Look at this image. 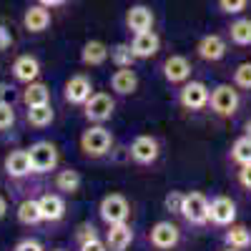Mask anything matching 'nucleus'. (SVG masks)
Returning a JSON list of instances; mask_svg holds the SVG:
<instances>
[{
    "label": "nucleus",
    "mask_w": 251,
    "mask_h": 251,
    "mask_svg": "<svg viewBox=\"0 0 251 251\" xmlns=\"http://www.w3.org/2000/svg\"><path fill=\"white\" fill-rule=\"evenodd\" d=\"M239 106H241V96L234 83H221L211 91V98H208V108L216 118H234L239 113Z\"/></svg>",
    "instance_id": "1"
},
{
    "label": "nucleus",
    "mask_w": 251,
    "mask_h": 251,
    "mask_svg": "<svg viewBox=\"0 0 251 251\" xmlns=\"http://www.w3.org/2000/svg\"><path fill=\"white\" fill-rule=\"evenodd\" d=\"M28 158H30L33 174H50V171L58 169L60 153H58L55 143H50V141H35V143H30V149H28Z\"/></svg>",
    "instance_id": "2"
},
{
    "label": "nucleus",
    "mask_w": 251,
    "mask_h": 251,
    "mask_svg": "<svg viewBox=\"0 0 251 251\" xmlns=\"http://www.w3.org/2000/svg\"><path fill=\"white\" fill-rule=\"evenodd\" d=\"M111 146H113V136H111L108 128H103L100 123L91 126V128H86L80 133V151L91 158L106 156L111 151Z\"/></svg>",
    "instance_id": "3"
},
{
    "label": "nucleus",
    "mask_w": 251,
    "mask_h": 251,
    "mask_svg": "<svg viewBox=\"0 0 251 251\" xmlns=\"http://www.w3.org/2000/svg\"><path fill=\"white\" fill-rule=\"evenodd\" d=\"M98 214H100V219H103L106 226L123 224L131 216V203L123 194H108V196H103V201L98 206Z\"/></svg>",
    "instance_id": "4"
},
{
    "label": "nucleus",
    "mask_w": 251,
    "mask_h": 251,
    "mask_svg": "<svg viewBox=\"0 0 251 251\" xmlns=\"http://www.w3.org/2000/svg\"><path fill=\"white\" fill-rule=\"evenodd\" d=\"M208 98H211V91H208L206 83L201 80H186L183 88L178 91V103L186 111H203L208 108Z\"/></svg>",
    "instance_id": "5"
},
{
    "label": "nucleus",
    "mask_w": 251,
    "mask_h": 251,
    "mask_svg": "<svg viewBox=\"0 0 251 251\" xmlns=\"http://www.w3.org/2000/svg\"><path fill=\"white\" fill-rule=\"evenodd\" d=\"M181 216L191 226H206L208 224V199L201 191H191L183 196V208Z\"/></svg>",
    "instance_id": "6"
},
{
    "label": "nucleus",
    "mask_w": 251,
    "mask_h": 251,
    "mask_svg": "<svg viewBox=\"0 0 251 251\" xmlns=\"http://www.w3.org/2000/svg\"><path fill=\"white\" fill-rule=\"evenodd\" d=\"M236 221V201L231 196H214L208 201V224L226 228Z\"/></svg>",
    "instance_id": "7"
},
{
    "label": "nucleus",
    "mask_w": 251,
    "mask_h": 251,
    "mask_svg": "<svg viewBox=\"0 0 251 251\" xmlns=\"http://www.w3.org/2000/svg\"><path fill=\"white\" fill-rule=\"evenodd\" d=\"M149 241H151V246L158 249V251H171V249L178 246V241H181V228H178L174 221H158V224L151 226Z\"/></svg>",
    "instance_id": "8"
},
{
    "label": "nucleus",
    "mask_w": 251,
    "mask_h": 251,
    "mask_svg": "<svg viewBox=\"0 0 251 251\" xmlns=\"http://www.w3.org/2000/svg\"><path fill=\"white\" fill-rule=\"evenodd\" d=\"M116 111V100L108 93H93L86 103H83V116L91 123H106Z\"/></svg>",
    "instance_id": "9"
},
{
    "label": "nucleus",
    "mask_w": 251,
    "mask_h": 251,
    "mask_svg": "<svg viewBox=\"0 0 251 251\" xmlns=\"http://www.w3.org/2000/svg\"><path fill=\"white\" fill-rule=\"evenodd\" d=\"M93 96V83L88 75L83 73H75L66 80V88H63V98H66V103H71V106H83L88 98Z\"/></svg>",
    "instance_id": "10"
},
{
    "label": "nucleus",
    "mask_w": 251,
    "mask_h": 251,
    "mask_svg": "<svg viewBox=\"0 0 251 251\" xmlns=\"http://www.w3.org/2000/svg\"><path fill=\"white\" fill-rule=\"evenodd\" d=\"M128 153H131L133 163L151 166V163H156V158L161 153V146H158V141L153 136H136L133 143H131V149H128Z\"/></svg>",
    "instance_id": "11"
},
{
    "label": "nucleus",
    "mask_w": 251,
    "mask_h": 251,
    "mask_svg": "<svg viewBox=\"0 0 251 251\" xmlns=\"http://www.w3.org/2000/svg\"><path fill=\"white\" fill-rule=\"evenodd\" d=\"M196 53H199V58L206 60V63H219V60L226 58V53H228V43H226V38H224V35H219V33H208V35H203L199 43H196Z\"/></svg>",
    "instance_id": "12"
},
{
    "label": "nucleus",
    "mask_w": 251,
    "mask_h": 251,
    "mask_svg": "<svg viewBox=\"0 0 251 251\" xmlns=\"http://www.w3.org/2000/svg\"><path fill=\"white\" fill-rule=\"evenodd\" d=\"M191 60L183 55H169L163 60V78L171 83V86H183L186 80H191Z\"/></svg>",
    "instance_id": "13"
},
{
    "label": "nucleus",
    "mask_w": 251,
    "mask_h": 251,
    "mask_svg": "<svg viewBox=\"0 0 251 251\" xmlns=\"http://www.w3.org/2000/svg\"><path fill=\"white\" fill-rule=\"evenodd\" d=\"M131 50L136 55V60H146V58H153L161 50V38L156 35V30H143V33H133L131 40Z\"/></svg>",
    "instance_id": "14"
},
{
    "label": "nucleus",
    "mask_w": 251,
    "mask_h": 251,
    "mask_svg": "<svg viewBox=\"0 0 251 251\" xmlns=\"http://www.w3.org/2000/svg\"><path fill=\"white\" fill-rule=\"evenodd\" d=\"M3 169H5V174H8L10 178H25V176H30L33 169H30L28 149H15V151H10V153L5 156V161H3Z\"/></svg>",
    "instance_id": "15"
},
{
    "label": "nucleus",
    "mask_w": 251,
    "mask_h": 251,
    "mask_svg": "<svg viewBox=\"0 0 251 251\" xmlns=\"http://www.w3.org/2000/svg\"><path fill=\"white\" fill-rule=\"evenodd\" d=\"M13 78L18 80V83H33V80H38V75H40V63H38V58L35 55H18L15 60H13Z\"/></svg>",
    "instance_id": "16"
},
{
    "label": "nucleus",
    "mask_w": 251,
    "mask_h": 251,
    "mask_svg": "<svg viewBox=\"0 0 251 251\" xmlns=\"http://www.w3.org/2000/svg\"><path fill=\"white\" fill-rule=\"evenodd\" d=\"M126 28L133 33H143L153 28V10L149 5H131L126 13Z\"/></svg>",
    "instance_id": "17"
},
{
    "label": "nucleus",
    "mask_w": 251,
    "mask_h": 251,
    "mask_svg": "<svg viewBox=\"0 0 251 251\" xmlns=\"http://www.w3.org/2000/svg\"><path fill=\"white\" fill-rule=\"evenodd\" d=\"M131 241H133V228L128 226V221L108 226V231H106V246H108V251H126V249L131 246Z\"/></svg>",
    "instance_id": "18"
},
{
    "label": "nucleus",
    "mask_w": 251,
    "mask_h": 251,
    "mask_svg": "<svg viewBox=\"0 0 251 251\" xmlns=\"http://www.w3.org/2000/svg\"><path fill=\"white\" fill-rule=\"evenodd\" d=\"M48 25H50V8H46V5H30L28 10H25V15H23V28L28 30V33H43V30H48Z\"/></svg>",
    "instance_id": "19"
},
{
    "label": "nucleus",
    "mask_w": 251,
    "mask_h": 251,
    "mask_svg": "<svg viewBox=\"0 0 251 251\" xmlns=\"http://www.w3.org/2000/svg\"><path fill=\"white\" fill-rule=\"evenodd\" d=\"M108 58H111V48L103 43V40H88L80 50V63L83 66H91V68L103 66Z\"/></svg>",
    "instance_id": "20"
},
{
    "label": "nucleus",
    "mask_w": 251,
    "mask_h": 251,
    "mask_svg": "<svg viewBox=\"0 0 251 251\" xmlns=\"http://www.w3.org/2000/svg\"><path fill=\"white\" fill-rule=\"evenodd\" d=\"M138 88V75L133 68H118L111 75V91L118 96H131Z\"/></svg>",
    "instance_id": "21"
},
{
    "label": "nucleus",
    "mask_w": 251,
    "mask_h": 251,
    "mask_svg": "<svg viewBox=\"0 0 251 251\" xmlns=\"http://www.w3.org/2000/svg\"><path fill=\"white\" fill-rule=\"evenodd\" d=\"M224 244H226L228 249H239V251L251 249V228L234 221L231 226H226V231H224Z\"/></svg>",
    "instance_id": "22"
},
{
    "label": "nucleus",
    "mask_w": 251,
    "mask_h": 251,
    "mask_svg": "<svg viewBox=\"0 0 251 251\" xmlns=\"http://www.w3.org/2000/svg\"><path fill=\"white\" fill-rule=\"evenodd\" d=\"M40 214H43V221H60L66 216V201H63L58 194H43L38 199Z\"/></svg>",
    "instance_id": "23"
},
{
    "label": "nucleus",
    "mask_w": 251,
    "mask_h": 251,
    "mask_svg": "<svg viewBox=\"0 0 251 251\" xmlns=\"http://www.w3.org/2000/svg\"><path fill=\"white\" fill-rule=\"evenodd\" d=\"M228 33V40L239 48H249L251 46V18H236L228 23L226 28Z\"/></svg>",
    "instance_id": "24"
},
{
    "label": "nucleus",
    "mask_w": 251,
    "mask_h": 251,
    "mask_svg": "<svg viewBox=\"0 0 251 251\" xmlns=\"http://www.w3.org/2000/svg\"><path fill=\"white\" fill-rule=\"evenodd\" d=\"M55 118V111L50 103H43V106H30L28 113H25V121L28 126H33V128H48V126L53 123Z\"/></svg>",
    "instance_id": "25"
},
{
    "label": "nucleus",
    "mask_w": 251,
    "mask_h": 251,
    "mask_svg": "<svg viewBox=\"0 0 251 251\" xmlns=\"http://www.w3.org/2000/svg\"><path fill=\"white\" fill-rule=\"evenodd\" d=\"M23 103H25L28 108H30V106H43V103H50V91H48V86H46V83H38V80L28 83L25 91H23Z\"/></svg>",
    "instance_id": "26"
},
{
    "label": "nucleus",
    "mask_w": 251,
    "mask_h": 251,
    "mask_svg": "<svg viewBox=\"0 0 251 251\" xmlns=\"http://www.w3.org/2000/svg\"><path fill=\"white\" fill-rule=\"evenodd\" d=\"M15 214H18V221L23 224V226H35V224L43 221V214H40V206H38L35 199L20 201V206H18Z\"/></svg>",
    "instance_id": "27"
},
{
    "label": "nucleus",
    "mask_w": 251,
    "mask_h": 251,
    "mask_svg": "<svg viewBox=\"0 0 251 251\" xmlns=\"http://www.w3.org/2000/svg\"><path fill=\"white\" fill-rule=\"evenodd\" d=\"M228 158H231V163H236V166H246V163H251V136H249V133L239 136V138L231 143Z\"/></svg>",
    "instance_id": "28"
},
{
    "label": "nucleus",
    "mask_w": 251,
    "mask_h": 251,
    "mask_svg": "<svg viewBox=\"0 0 251 251\" xmlns=\"http://www.w3.org/2000/svg\"><path fill=\"white\" fill-rule=\"evenodd\" d=\"M53 183H55V188L60 194H75L80 188V174L73 171V169H63V171L55 174Z\"/></svg>",
    "instance_id": "29"
},
{
    "label": "nucleus",
    "mask_w": 251,
    "mask_h": 251,
    "mask_svg": "<svg viewBox=\"0 0 251 251\" xmlns=\"http://www.w3.org/2000/svg\"><path fill=\"white\" fill-rule=\"evenodd\" d=\"M111 60L116 63V68H131L133 66V50H131V43H118L111 48Z\"/></svg>",
    "instance_id": "30"
},
{
    "label": "nucleus",
    "mask_w": 251,
    "mask_h": 251,
    "mask_svg": "<svg viewBox=\"0 0 251 251\" xmlns=\"http://www.w3.org/2000/svg\"><path fill=\"white\" fill-rule=\"evenodd\" d=\"M231 80H234V86H236L239 91H251V60L239 63Z\"/></svg>",
    "instance_id": "31"
},
{
    "label": "nucleus",
    "mask_w": 251,
    "mask_h": 251,
    "mask_svg": "<svg viewBox=\"0 0 251 251\" xmlns=\"http://www.w3.org/2000/svg\"><path fill=\"white\" fill-rule=\"evenodd\" d=\"M13 123H15V108H13V103L0 100V131H8Z\"/></svg>",
    "instance_id": "32"
},
{
    "label": "nucleus",
    "mask_w": 251,
    "mask_h": 251,
    "mask_svg": "<svg viewBox=\"0 0 251 251\" xmlns=\"http://www.w3.org/2000/svg\"><path fill=\"white\" fill-rule=\"evenodd\" d=\"M183 196H186V194H181V191H171L169 196L163 199L166 211H169V214H176V216H181V208H183Z\"/></svg>",
    "instance_id": "33"
},
{
    "label": "nucleus",
    "mask_w": 251,
    "mask_h": 251,
    "mask_svg": "<svg viewBox=\"0 0 251 251\" xmlns=\"http://www.w3.org/2000/svg\"><path fill=\"white\" fill-rule=\"evenodd\" d=\"M249 5V0H219V10L226 15H239Z\"/></svg>",
    "instance_id": "34"
},
{
    "label": "nucleus",
    "mask_w": 251,
    "mask_h": 251,
    "mask_svg": "<svg viewBox=\"0 0 251 251\" xmlns=\"http://www.w3.org/2000/svg\"><path fill=\"white\" fill-rule=\"evenodd\" d=\"M236 181H239V186L244 188V191H251V163L239 166V171H236Z\"/></svg>",
    "instance_id": "35"
},
{
    "label": "nucleus",
    "mask_w": 251,
    "mask_h": 251,
    "mask_svg": "<svg viewBox=\"0 0 251 251\" xmlns=\"http://www.w3.org/2000/svg\"><path fill=\"white\" fill-rule=\"evenodd\" d=\"M96 236H98V234H96V226H93V224H80V226H78V231H75L78 244L91 241V239H96Z\"/></svg>",
    "instance_id": "36"
},
{
    "label": "nucleus",
    "mask_w": 251,
    "mask_h": 251,
    "mask_svg": "<svg viewBox=\"0 0 251 251\" xmlns=\"http://www.w3.org/2000/svg\"><path fill=\"white\" fill-rule=\"evenodd\" d=\"M78 246H80L78 251H108L106 241H100L98 236H96V239H91V241H83V244H78Z\"/></svg>",
    "instance_id": "37"
},
{
    "label": "nucleus",
    "mask_w": 251,
    "mask_h": 251,
    "mask_svg": "<svg viewBox=\"0 0 251 251\" xmlns=\"http://www.w3.org/2000/svg\"><path fill=\"white\" fill-rule=\"evenodd\" d=\"M13 251H46L43 246H40V241L35 239H23V241H18Z\"/></svg>",
    "instance_id": "38"
},
{
    "label": "nucleus",
    "mask_w": 251,
    "mask_h": 251,
    "mask_svg": "<svg viewBox=\"0 0 251 251\" xmlns=\"http://www.w3.org/2000/svg\"><path fill=\"white\" fill-rule=\"evenodd\" d=\"M13 46V35H10V30H5L3 25H0V50H5V48H10Z\"/></svg>",
    "instance_id": "39"
},
{
    "label": "nucleus",
    "mask_w": 251,
    "mask_h": 251,
    "mask_svg": "<svg viewBox=\"0 0 251 251\" xmlns=\"http://www.w3.org/2000/svg\"><path fill=\"white\" fill-rule=\"evenodd\" d=\"M40 5H46V8H58V5H63L66 0H38Z\"/></svg>",
    "instance_id": "40"
},
{
    "label": "nucleus",
    "mask_w": 251,
    "mask_h": 251,
    "mask_svg": "<svg viewBox=\"0 0 251 251\" xmlns=\"http://www.w3.org/2000/svg\"><path fill=\"white\" fill-rule=\"evenodd\" d=\"M5 214H8V201L5 196H0V219H5Z\"/></svg>",
    "instance_id": "41"
},
{
    "label": "nucleus",
    "mask_w": 251,
    "mask_h": 251,
    "mask_svg": "<svg viewBox=\"0 0 251 251\" xmlns=\"http://www.w3.org/2000/svg\"><path fill=\"white\" fill-rule=\"evenodd\" d=\"M8 91H10V86L0 80V100H8V98H5V96H8Z\"/></svg>",
    "instance_id": "42"
},
{
    "label": "nucleus",
    "mask_w": 251,
    "mask_h": 251,
    "mask_svg": "<svg viewBox=\"0 0 251 251\" xmlns=\"http://www.w3.org/2000/svg\"><path fill=\"white\" fill-rule=\"evenodd\" d=\"M244 133H249V136H251V118L244 123Z\"/></svg>",
    "instance_id": "43"
},
{
    "label": "nucleus",
    "mask_w": 251,
    "mask_h": 251,
    "mask_svg": "<svg viewBox=\"0 0 251 251\" xmlns=\"http://www.w3.org/2000/svg\"><path fill=\"white\" fill-rule=\"evenodd\" d=\"M221 251H239V249H228V246H226V249H221Z\"/></svg>",
    "instance_id": "44"
},
{
    "label": "nucleus",
    "mask_w": 251,
    "mask_h": 251,
    "mask_svg": "<svg viewBox=\"0 0 251 251\" xmlns=\"http://www.w3.org/2000/svg\"><path fill=\"white\" fill-rule=\"evenodd\" d=\"M55 251H66V249H55Z\"/></svg>",
    "instance_id": "45"
}]
</instances>
